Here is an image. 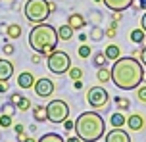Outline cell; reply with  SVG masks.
<instances>
[{
    "label": "cell",
    "mask_w": 146,
    "mask_h": 142,
    "mask_svg": "<svg viewBox=\"0 0 146 142\" xmlns=\"http://www.w3.org/2000/svg\"><path fill=\"white\" fill-rule=\"evenodd\" d=\"M104 31H106V37H108V38H113V37L117 35V23L111 21V23L108 25V29H104Z\"/></svg>",
    "instance_id": "obj_30"
},
{
    "label": "cell",
    "mask_w": 146,
    "mask_h": 142,
    "mask_svg": "<svg viewBox=\"0 0 146 142\" xmlns=\"http://www.w3.org/2000/svg\"><path fill=\"white\" fill-rule=\"evenodd\" d=\"M94 2H102V0H94Z\"/></svg>",
    "instance_id": "obj_47"
},
{
    "label": "cell",
    "mask_w": 146,
    "mask_h": 142,
    "mask_svg": "<svg viewBox=\"0 0 146 142\" xmlns=\"http://www.w3.org/2000/svg\"><path fill=\"white\" fill-rule=\"evenodd\" d=\"M58 29L50 23H38L29 33V46L40 56H50L58 46Z\"/></svg>",
    "instance_id": "obj_3"
},
{
    "label": "cell",
    "mask_w": 146,
    "mask_h": 142,
    "mask_svg": "<svg viewBox=\"0 0 146 142\" xmlns=\"http://www.w3.org/2000/svg\"><path fill=\"white\" fill-rule=\"evenodd\" d=\"M106 61H108V58H106V54H104V52H98V54L92 56V63H94L96 67H104Z\"/></svg>",
    "instance_id": "obj_27"
},
{
    "label": "cell",
    "mask_w": 146,
    "mask_h": 142,
    "mask_svg": "<svg viewBox=\"0 0 146 142\" xmlns=\"http://www.w3.org/2000/svg\"><path fill=\"white\" fill-rule=\"evenodd\" d=\"M33 90H35V94L38 98H50L52 94H54V90H56V85H54V81L48 79V77H40V79L35 81Z\"/></svg>",
    "instance_id": "obj_8"
},
{
    "label": "cell",
    "mask_w": 146,
    "mask_h": 142,
    "mask_svg": "<svg viewBox=\"0 0 146 142\" xmlns=\"http://www.w3.org/2000/svg\"><path fill=\"white\" fill-rule=\"evenodd\" d=\"M33 119L36 123H44L46 119V106H33Z\"/></svg>",
    "instance_id": "obj_17"
},
{
    "label": "cell",
    "mask_w": 146,
    "mask_h": 142,
    "mask_svg": "<svg viewBox=\"0 0 146 142\" xmlns=\"http://www.w3.org/2000/svg\"><path fill=\"white\" fill-rule=\"evenodd\" d=\"M64 129H66V131H69V133H71L73 129H75V121H71V119H69V117H67V119L64 121Z\"/></svg>",
    "instance_id": "obj_34"
},
{
    "label": "cell",
    "mask_w": 146,
    "mask_h": 142,
    "mask_svg": "<svg viewBox=\"0 0 146 142\" xmlns=\"http://www.w3.org/2000/svg\"><path fill=\"white\" fill-rule=\"evenodd\" d=\"M73 87H75L77 90H81V89H83V81H81V79H77V81H73Z\"/></svg>",
    "instance_id": "obj_42"
},
{
    "label": "cell",
    "mask_w": 146,
    "mask_h": 142,
    "mask_svg": "<svg viewBox=\"0 0 146 142\" xmlns=\"http://www.w3.org/2000/svg\"><path fill=\"white\" fill-rule=\"evenodd\" d=\"M96 79H98V83H102V85L110 83V81H111V69H108L106 65H104V67H98Z\"/></svg>",
    "instance_id": "obj_19"
},
{
    "label": "cell",
    "mask_w": 146,
    "mask_h": 142,
    "mask_svg": "<svg viewBox=\"0 0 146 142\" xmlns=\"http://www.w3.org/2000/svg\"><path fill=\"white\" fill-rule=\"evenodd\" d=\"M14 75V63L10 60H0V83H6Z\"/></svg>",
    "instance_id": "obj_13"
},
{
    "label": "cell",
    "mask_w": 146,
    "mask_h": 142,
    "mask_svg": "<svg viewBox=\"0 0 146 142\" xmlns=\"http://www.w3.org/2000/svg\"><path fill=\"white\" fill-rule=\"evenodd\" d=\"M6 35L10 38H19V37H21V25H17V23L6 25Z\"/></svg>",
    "instance_id": "obj_23"
},
{
    "label": "cell",
    "mask_w": 146,
    "mask_h": 142,
    "mask_svg": "<svg viewBox=\"0 0 146 142\" xmlns=\"http://www.w3.org/2000/svg\"><path fill=\"white\" fill-rule=\"evenodd\" d=\"M21 142H36V140H35V138H31V136H25Z\"/></svg>",
    "instance_id": "obj_46"
},
{
    "label": "cell",
    "mask_w": 146,
    "mask_h": 142,
    "mask_svg": "<svg viewBox=\"0 0 146 142\" xmlns=\"http://www.w3.org/2000/svg\"><path fill=\"white\" fill-rule=\"evenodd\" d=\"M4 54H8V56H10V54H14V44L6 42V44H4Z\"/></svg>",
    "instance_id": "obj_36"
},
{
    "label": "cell",
    "mask_w": 146,
    "mask_h": 142,
    "mask_svg": "<svg viewBox=\"0 0 146 142\" xmlns=\"http://www.w3.org/2000/svg\"><path fill=\"white\" fill-rule=\"evenodd\" d=\"M10 102H14L15 108H17L19 112H27V110L33 108V104H31L29 98L23 96V94H17V92H12V100H10Z\"/></svg>",
    "instance_id": "obj_11"
},
{
    "label": "cell",
    "mask_w": 146,
    "mask_h": 142,
    "mask_svg": "<svg viewBox=\"0 0 146 142\" xmlns=\"http://www.w3.org/2000/svg\"><path fill=\"white\" fill-rule=\"evenodd\" d=\"M139 56H140V63H142V65H146V46H144V48H140V54H139Z\"/></svg>",
    "instance_id": "obj_37"
},
{
    "label": "cell",
    "mask_w": 146,
    "mask_h": 142,
    "mask_svg": "<svg viewBox=\"0 0 146 142\" xmlns=\"http://www.w3.org/2000/svg\"><path fill=\"white\" fill-rule=\"evenodd\" d=\"M35 75L29 73V71H23V73H19V77H17V87L19 89H33V85H35Z\"/></svg>",
    "instance_id": "obj_14"
},
{
    "label": "cell",
    "mask_w": 146,
    "mask_h": 142,
    "mask_svg": "<svg viewBox=\"0 0 146 142\" xmlns=\"http://www.w3.org/2000/svg\"><path fill=\"white\" fill-rule=\"evenodd\" d=\"M144 81V67L135 56H125L111 65V83L119 90H135Z\"/></svg>",
    "instance_id": "obj_1"
},
{
    "label": "cell",
    "mask_w": 146,
    "mask_h": 142,
    "mask_svg": "<svg viewBox=\"0 0 146 142\" xmlns=\"http://www.w3.org/2000/svg\"><path fill=\"white\" fill-rule=\"evenodd\" d=\"M75 135L83 142H98L106 135V121L98 112H83L75 119Z\"/></svg>",
    "instance_id": "obj_2"
},
{
    "label": "cell",
    "mask_w": 146,
    "mask_h": 142,
    "mask_svg": "<svg viewBox=\"0 0 146 142\" xmlns=\"http://www.w3.org/2000/svg\"><path fill=\"white\" fill-rule=\"evenodd\" d=\"M104 142H131V136L123 127H113L110 133H106V140Z\"/></svg>",
    "instance_id": "obj_9"
},
{
    "label": "cell",
    "mask_w": 146,
    "mask_h": 142,
    "mask_svg": "<svg viewBox=\"0 0 146 142\" xmlns=\"http://www.w3.org/2000/svg\"><path fill=\"white\" fill-rule=\"evenodd\" d=\"M67 75H69V79L77 81V79H81V77H83V69H81V67H69Z\"/></svg>",
    "instance_id": "obj_29"
},
{
    "label": "cell",
    "mask_w": 146,
    "mask_h": 142,
    "mask_svg": "<svg viewBox=\"0 0 146 142\" xmlns=\"http://www.w3.org/2000/svg\"><path fill=\"white\" fill-rule=\"evenodd\" d=\"M48 69H50L52 73L56 75H64L69 71L71 67V58H69V54L64 52V50H54V52L48 56Z\"/></svg>",
    "instance_id": "obj_6"
},
{
    "label": "cell",
    "mask_w": 146,
    "mask_h": 142,
    "mask_svg": "<svg viewBox=\"0 0 146 142\" xmlns=\"http://www.w3.org/2000/svg\"><path fill=\"white\" fill-rule=\"evenodd\" d=\"M77 54H79V58H83V60H87L88 56L92 54V50H90V46H88V44H85V42H83V44L79 46V50H77Z\"/></svg>",
    "instance_id": "obj_28"
},
{
    "label": "cell",
    "mask_w": 146,
    "mask_h": 142,
    "mask_svg": "<svg viewBox=\"0 0 146 142\" xmlns=\"http://www.w3.org/2000/svg\"><path fill=\"white\" fill-rule=\"evenodd\" d=\"M131 8H135V12L137 10H146V0H139V4L137 6H131Z\"/></svg>",
    "instance_id": "obj_38"
},
{
    "label": "cell",
    "mask_w": 146,
    "mask_h": 142,
    "mask_svg": "<svg viewBox=\"0 0 146 142\" xmlns=\"http://www.w3.org/2000/svg\"><path fill=\"white\" fill-rule=\"evenodd\" d=\"M0 92H2V94L8 92V85H6V83H0Z\"/></svg>",
    "instance_id": "obj_45"
},
{
    "label": "cell",
    "mask_w": 146,
    "mask_h": 142,
    "mask_svg": "<svg viewBox=\"0 0 146 142\" xmlns=\"http://www.w3.org/2000/svg\"><path fill=\"white\" fill-rule=\"evenodd\" d=\"M104 37H106V31H104L100 25H94V27L90 29V33H88V38L94 40V42H100Z\"/></svg>",
    "instance_id": "obj_20"
},
{
    "label": "cell",
    "mask_w": 146,
    "mask_h": 142,
    "mask_svg": "<svg viewBox=\"0 0 146 142\" xmlns=\"http://www.w3.org/2000/svg\"><path fill=\"white\" fill-rule=\"evenodd\" d=\"M108 100H110V92L104 87H92V89H88L87 102L92 110H102V108H106Z\"/></svg>",
    "instance_id": "obj_7"
},
{
    "label": "cell",
    "mask_w": 146,
    "mask_h": 142,
    "mask_svg": "<svg viewBox=\"0 0 146 142\" xmlns=\"http://www.w3.org/2000/svg\"><path fill=\"white\" fill-rule=\"evenodd\" d=\"M69 117V106H67L66 100H50L48 106H46V119L54 123V125H60Z\"/></svg>",
    "instance_id": "obj_5"
},
{
    "label": "cell",
    "mask_w": 146,
    "mask_h": 142,
    "mask_svg": "<svg viewBox=\"0 0 146 142\" xmlns=\"http://www.w3.org/2000/svg\"><path fill=\"white\" fill-rule=\"evenodd\" d=\"M42 58L44 56H40V54H33V58H31V61H33V63H36V65H38V63H40V61H42Z\"/></svg>",
    "instance_id": "obj_35"
},
{
    "label": "cell",
    "mask_w": 146,
    "mask_h": 142,
    "mask_svg": "<svg viewBox=\"0 0 146 142\" xmlns=\"http://www.w3.org/2000/svg\"><path fill=\"white\" fill-rule=\"evenodd\" d=\"M137 98H139L142 104H146V87H139L137 89Z\"/></svg>",
    "instance_id": "obj_32"
},
{
    "label": "cell",
    "mask_w": 146,
    "mask_h": 142,
    "mask_svg": "<svg viewBox=\"0 0 146 142\" xmlns=\"http://www.w3.org/2000/svg\"><path fill=\"white\" fill-rule=\"evenodd\" d=\"M0 127H12V115H4V113H0Z\"/></svg>",
    "instance_id": "obj_31"
},
{
    "label": "cell",
    "mask_w": 146,
    "mask_h": 142,
    "mask_svg": "<svg viewBox=\"0 0 146 142\" xmlns=\"http://www.w3.org/2000/svg\"><path fill=\"white\" fill-rule=\"evenodd\" d=\"M87 38H88L87 33H79V40H81V42H87Z\"/></svg>",
    "instance_id": "obj_44"
},
{
    "label": "cell",
    "mask_w": 146,
    "mask_h": 142,
    "mask_svg": "<svg viewBox=\"0 0 146 142\" xmlns=\"http://www.w3.org/2000/svg\"><path fill=\"white\" fill-rule=\"evenodd\" d=\"M104 6L111 10V12H123V10H129L133 6L135 0H102Z\"/></svg>",
    "instance_id": "obj_10"
},
{
    "label": "cell",
    "mask_w": 146,
    "mask_h": 142,
    "mask_svg": "<svg viewBox=\"0 0 146 142\" xmlns=\"http://www.w3.org/2000/svg\"><path fill=\"white\" fill-rule=\"evenodd\" d=\"M88 19L94 23V25H98V23L102 21V14H100V12H90V17H88Z\"/></svg>",
    "instance_id": "obj_33"
},
{
    "label": "cell",
    "mask_w": 146,
    "mask_h": 142,
    "mask_svg": "<svg viewBox=\"0 0 146 142\" xmlns=\"http://www.w3.org/2000/svg\"><path fill=\"white\" fill-rule=\"evenodd\" d=\"M15 133H17V135H21V133H23V129H25V127H23V125H21V123H17V125H15Z\"/></svg>",
    "instance_id": "obj_43"
},
{
    "label": "cell",
    "mask_w": 146,
    "mask_h": 142,
    "mask_svg": "<svg viewBox=\"0 0 146 142\" xmlns=\"http://www.w3.org/2000/svg\"><path fill=\"white\" fill-rule=\"evenodd\" d=\"M113 102H115V106H117L119 112H125V110L131 108V100L125 98V96H115V98H113Z\"/></svg>",
    "instance_id": "obj_24"
},
{
    "label": "cell",
    "mask_w": 146,
    "mask_h": 142,
    "mask_svg": "<svg viewBox=\"0 0 146 142\" xmlns=\"http://www.w3.org/2000/svg\"><path fill=\"white\" fill-rule=\"evenodd\" d=\"M23 14H25V19L33 25L44 23L52 14L50 2L48 0H27L23 6Z\"/></svg>",
    "instance_id": "obj_4"
},
{
    "label": "cell",
    "mask_w": 146,
    "mask_h": 142,
    "mask_svg": "<svg viewBox=\"0 0 146 142\" xmlns=\"http://www.w3.org/2000/svg\"><path fill=\"white\" fill-rule=\"evenodd\" d=\"M66 142H83V140H81V138H79L77 135H75V136H73V135H69V136L66 138Z\"/></svg>",
    "instance_id": "obj_40"
},
{
    "label": "cell",
    "mask_w": 146,
    "mask_h": 142,
    "mask_svg": "<svg viewBox=\"0 0 146 142\" xmlns=\"http://www.w3.org/2000/svg\"><path fill=\"white\" fill-rule=\"evenodd\" d=\"M140 27L144 29V33H146V10H144V15L140 17Z\"/></svg>",
    "instance_id": "obj_41"
},
{
    "label": "cell",
    "mask_w": 146,
    "mask_h": 142,
    "mask_svg": "<svg viewBox=\"0 0 146 142\" xmlns=\"http://www.w3.org/2000/svg\"><path fill=\"white\" fill-rule=\"evenodd\" d=\"M125 123H127V117H125L121 112H113L110 115V125H111V127H123Z\"/></svg>",
    "instance_id": "obj_18"
},
{
    "label": "cell",
    "mask_w": 146,
    "mask_h": 142,
    "mask_svg": "<svg viewBox=\"0 0 146 142\" xmlns=\"http://www.w3.org/2000/svg\"><path fill=\"white\" fill-rule=\"evenodd\" d=\"M121 17H123V15H121V12H113V14H111V21L119 23V21H121Z\"/></svg>",
    "instance_id": "obj_39"
},
{
    "label": "cell",
    "mask_w": 146,
    "mask_h": 142,
    "mask_svg": "<svg viewBox=\"0 0 146 142\" xmlns=\"http://www.w3.org/2000/svg\"><path fill=\"white\" fill-rule=\"evenodd\" d=\"M36 142H66V138H62L58 133H46V135H42Z\"/></svg>",
    "instance_id": "obj_25"
},
{
    "label": "cell",
    "mask_w": 146,
    "mask_h": 142,
    "mask_svg": "<svg viewBox=\"0 0 146 142\" xmlns=\"http://www.w3.org/2000/svg\"><path fill=\"white\" fill-rule=\"evenodd\" d=\"M58 38L60 40H71L73 38V29L69 27V25H62V27H58Z\"/></svg>",
    "instance_id": "obj_21"
},
{
    "label": "cell",
    "mask_w": 146,
    "mask_h": 142,
    "mask_svg": "<svg viewBox=\"0 0 146 142\" xmlns=\"http://www.w3.org/2000/svg\"><path fill=\"white\" fill-rule=\"evenodd\" d=\"M131 40L135 42V44H142L146 40V33H144V29L140 27V29H133L131 31Z\"/></svg>",
    "instance_id": "obj_22"
},
{
    "label": "cell",
    "mask_w": 146,
    "mask_h": 142,
    "mask_svg": "<svg viewBox=\"0 0 146 142\" xmlns=\"http://www.w3.org/2000/svg\"><path fill=\"white\" fill-rule=\"evenodd\" d=\"M104 54H106V58H108L110 61H115V60L121 58V48L117 44H108L104 48Z\"/></svg>",
    "instance_id": "obj_16"
},
{
    "label": "cell",
    "mask_w": 146,
    "mask_h": 142,
    "mask_svg": "<svg viewBox=\"0 0 146 142\" xmlns=\"http://www.w3.org/2000/svg\"><path fill=\"white\" fill-rule=\"evenodd\" d=\"M67 25L71 27L73 31H81V29H85V25H87V17L83 14H71L69 17H67Z\"/></svg>",
    "instance_id": "obj_12"
},
{
    "label": "cell",
    "mask_w": 146,
    "mask_h": 142,
    "mask_svg": "<svg viewBox=\"0 0 146 142\" xmlns=\"http://www.w3.org/2000/svg\"><path fill=\"white\" fill-rule=\"evenodd\" d=\"M125 125L131 129V131H142V127H144V117L140 113H133V115L127 117V123Z\"/></svg>",
    "instance_id": "obj_15"
},
{
    "label": "cell",
    "mask_w": 146,
    "mask_h": 142,
    "mask_svg": "<svg viewBox=\"0 0 146 142\" xmlns=\"http://www.w3.org/2000/svg\"><path fill=\"white\" fill-rule=\"evenodd\" d=\"M15 112H17V108H15L14 102H6V104L0 108V113H4V115H12V117H14Z\"/></svg>",
    "instance_id": "obj_26"
}]
</instances>
